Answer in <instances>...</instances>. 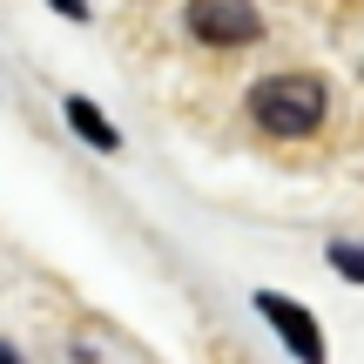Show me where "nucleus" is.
Wrapping results in <instances>:
<instances>
[{"instance_id": "obj_1", "label": "nucleus", "mask_w": 364, "mask_h": 364, "mask_svg": "<svg viewBox=\"0 0 364 364\" xmlns=\"http://www.w3.org/2000/svg\"><path fill=\"white\" fill-rule=\"evenodd\" d=\"M324 108H331V88L317 75H304V68L263 75L257 88H250V115H257V129H270V135H311L317 122H324Z\"/></svg>"}, {"instance_id": "obj_6", "label": "nucleus", "mask_w": 364, "mask_h": 364, "mask_svg": "<svg viewBox=\"0 0 364 364\" xmlns=\"http://www.w3.org/2000/svg\"><path fill=\"white\" fill-rule=\"evenodd\" d=\"M54 14H68V21H88V0H54Z\"/></svg>"}, {"instance_id": "obj_7", "label": "nucleus", "mask_w": 364, "mask_h": 364, "mask_svg": "<svg viewBox=\"0 0 364 364\" xmlns=\"http://www.w3.org/2000/svg\"><path fill=\"white\" fill-rule=\"evenodd\" d=\"M0 364H21V358H14V344H0Z\"/></svg>"}, {"instance_id": "obj_4", "label": "nucleus", "mask_w": 364, "mask_h": 364, "mask_svg": "<svg viewBox=\"0 0 364 364\" xmlns=\"http://www.w3.org/2000/svg\"><path fill=\"white\" fill-rule=\"evenodd\" d=\"M68 129H75V135H81V142H88V149H102V156H115V149H122L115 122H108L102 108L88 102V95H68Z\"/></svg>"}, {"instance_id": "obj_2", "label": "nucleus", "mask_w": 364, "mask_h": 364, "mask_svg": "<svg viewBox=\"0 0 364 364\" xmlns=\"http://www.w3.org/2000/svg\"><path fill=\"white\" fill-rule=\"evenodd\" d=\"M189 34L209 41V48H243V41L263 34V21H257L250 0H196L189 7Z\"/></svg>"}, {"instance_id": "obj_5", "label": "nucleus", "mask_w": 364, "mask_h": 364, "mask_svg": "<svg viewBox=\"0 0 364 364\" xmlns=\"http://www.w3.org/2000/svg\"><path fill=\"white\" fill-rule=\"evenodd\" d=\"M324 263L344 277V284H364V243H331V250H324Z\"/></svg>"}, {"instance_id": "obj_3", "label": "nucleus", "mask_w": 364, "mask_h": 364, "mask_svg": "<svg viewBox=\"0 0 364 364\" xmlns=\"http://www.w3.org/2000/svg\"><path fill=\"white\" fill-rule=\"evenodd\" d=\"M257 317L297 351V364H324V331H317V317L304 311V304L277 297V290H257Z\"/></svg>"}]
</instances>
